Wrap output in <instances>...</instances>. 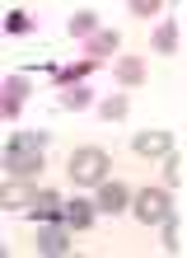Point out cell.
<instances>
[{"label":"cell","instance_id":"8992f818","mask_svg":"<svg viewBox=\"0 0 187 258\" xmlns=\"http://www.w3.org/2000/svg\"><path fill=\"white\" fill-rule=\"evenodd\" d=\"M99 211H108V216H117V211H127L131 207V192H127V183H117V178H103L99 183V202H94Z\"/></svg>","mask_w":187,"mask_h":258},{"label":"cell","instance_id":"6da1fadb","mask_svg":"<svg viewBox=\"0 0 187 258\" xmlns=\"http://www.w3.org/2000/svg\"><path fill=\"white\" fill-rule=\"evenodd\" d=\"M42 146H47V132H14L0 150V164L14 178H33L42 169Z\"/></svg>","mask_w":187,"mask_h":258},{"label":"cell","instance_id":"52a82bcc","mask_svg":"<svg viewBox=\"0 0 187 258\" xmlns=\"http://www.w3.org/2000/svg\"><path fill=\"white\" fill-rule=\"evenodd\" d=\"M33 221H61V211H66V197L61 192H52V188H38L33 192Z\"/></svg>","mask_w":187,"mask_h":258},{"label":"cell","instance_id":"7c38bea8","mask_svg":"<svg viewBox=\"0 0 187 258\" xmlns=\"http://www.w3.org/2000/svg\"><path fill=\"white\" fill-rule=\"evenodd\" d=\"M108 52H117V33H113V28H103V33L89 38V56H94V61H103Z\"/></svg>","mask_w":187,"mask_h":258},{"label":"cell","instance_id":"4fadbf2b","mask_svg":"<svg viewBox=\"0 0 187 258\" xmlns=\"http://www.w3.org/2000/svg\"><path fill=\"white\" fill-rule=\"evenodd\" d=\"M94 19H99L94 10H75V14H70V33H75V38H94V33H99Z\"/></svg>","mask_w":187,"mask_h":258},{"label":"cell","instance_id":"7a4b0ae2","mask_svg":"<svg viewBox=\"0 0 187 258\" xmlns=\"http://www.w3.org/2000/svg\"><path fill=\"white\" fill-rule=\"evenodd\" d=\"M70 178L75 183H89V188H99L108 169H113V160H108V150H94V146H80V150H70Z\"/></svg>","mask_w":187,"mask_h":258},{"label":"cell","instance_id":"8fae6325","mask_svg":"<svg viewBox=\"0 0 187 258\" xmlns=\"http://www.w3.org/2000/svg\"><path fill=\"white\" fill-rule=\"evenodd\" d=\"M89 89L84 85H66V89H61V108H70V113H80V108H89Z\"/></svg>","mask_w":187,"mask_h":258},{"label":"cell","instance_id":"5b68a950","mask_svg":"<svg viewBox=\"0 0 187 258\" xmlns=\"http://www.w3.org/2000/svg\"><path fill=\"white\" fill-rule=\"evenodd\" d=\"M28 89H33V85H28V75H10V80L0 85V113H5V117H19Z\"/></svg>","mask_w":187,"mask_h":258},{"label":"cell","instance_id":"2e32d148","mask_svg":"<svg viewBox=\"0 0 187 258\" xmlns=\"http://www.w3.org/2000/svg\"><path fill=\"white\" fill-rule=\"evenodd\" d=\"M173 47H178V28H173V24H159V28H154V52L168 56Z\"/></svg>","mask_w":187,"mask_h":258},{"label":"cell","instance_id":"ac0fdd59","mask_svg":"<svg viewBox=\"0 0 187 258\" xmlns=\"http://www.w3.org/2000/svg\"><path fill=\"white\" fill-rule=\"evenodd\" d=\"M5 28H10V33H33V19H28L24 10H10V19H5Z\"/></svg>","mask_w":187,"mask_h":258},{"label":"cell","instance_id":"30bf717a","mask_svg":"<svg viewBox=\"0 0 187 258\" xmlns=\"http://www.w3.org/2000/svg\"><path fill=\"white\" fill-rule=\"evenodd\" d=\"M0 207H33V188H28L24 178H14V183L0 192Z\"/></svg>","mask_w":187,"mask_h":258},{"label":"cell","instance_id":"9c48e42d","mask_svg":"<svg viewBox=\"0 0 187 258\" xmlns=\"http://www.w3.org/2000/svg\"><path fill=\"white\" fill-rule=\"evenodd\" d=\"M136 155H168L173 150V136L168 132H136Z\"/></svg>","mask_w":187,"mask_h":258},{"label":"cell","instance_id":"ffe728a7","mask_svg":"<svg viewBox=\"0 0 187 258\" xmlns=\"http://www.w3.org/2000/svg\"><path fill=\"white\" fill-rule=\"evenodd\" d=\"M131 14H140V19H154V14H159V0H131Z\"/></svg>","mask_w":187,"mask_h":258},{"label":"cell","instance_id":"9a60e30c","mask_svg":"<svg viewBox=\"0 0 187 258\" xmlns=\"http://www.w3.org/2000/svg\"><path fill=\"white\" fill-rule=\"evenodd\" d=\"M159 230H164V249L178 253V249H182V239H178V211H168V216L159 221Z\"/></svg>","mask_w":187,"mask_h":258},{"label":"cell","instance_id":"5bb4252c","mask_svg":"<svg viewBox=\"0 0 187 258\" xmlns=\"http://www.w3.org/2000/svg\"><path fill=\"white\" fill-rule=\"evenodd\" d=\"M117 80L122 85H140V80H145V66H140L136 56H122V61H117Z\"/></svg>","mask_w":187,"mask_h":258},{"label":"cell","instance_id":"3957f363","mask_svg":"<svg viewBox=\"0 0 187 258\" xmlns=\"http://www.w3.org/2000/svg\"><path fill=\"white\" fill-rule=\"evenodd\" d=\"M131 211H136V221H140V225H159L168 211H173V197H168L164 188H145V192H136V197H131Z\"/></svg>","mask_w":187,"mask_h":258},{"label":"cell","instance_id":"ba28073f","mask_svg":"<svg viewBox=\"0 0 187 258\" xmlns=\"http://www.w3.org/2000/svg\"><path fill=\"white\" fill-rule=\"evenodd\" d=\"M94 211H99L94 202H84V197H70L66 211H61V221H66L70 230H89V225H94Z\"/></svg>","mask_w":187,"mask_h":258},{"label":"cell","instance_id":"277c9868","mask_svg":"<svg viewBox=\"0 0 187 258\" xmlns=\"http://www.w3.org/2000/svg\"><path fill=\"white\" fill-rule=\"evenodd\" d=\"M70 249V225L66 221H42L38 225V253H66Z\"/></svg>","mask_w":187,"mask_h":258},{"label":"cell","instance_id":"e0dca14e","mask_svg":"<svg viewBox=\"0 0 187 258\" xmlns=\"http://www.w3.org/2000/svg\"><path fill=\"white\" fill-rule=\"evenodd\" d=\"M103 117H108V122H117V117H127V99H122V94H113V99H103V108H99Z\"/></svg>","mask_w":187,"mask_h":258},{"label":"cell","instance_id":"d6986e66","mask_svg":"<svg viewBox=\"0 0 187 258\" xmlns=\"http://www.w3.org/2000/svg\"><path fill=\"white\" fill-rule=\"evenodd\" d=\"M164 178H168V183H178V178H182V160L173 155V150L164 155Z\"/></svg>","mask_w":187,"mask_h":258}]
</instances>
